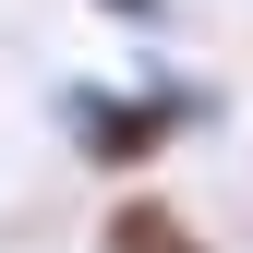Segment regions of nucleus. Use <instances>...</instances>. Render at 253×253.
<instances>
[{
  "mask_svg": "<svg viewBox=\"0 0 253 253\" xmlns=\"http://www.w3.org/2000/svg\"><path fill=\"white\" fill-rule=\"evenodd\" d=\"M84 12L121 24V37H157V24H169V0H84Z\"/></svg>",
  "mask_w": 253,
  "mask_h": 253,
  "instance_id": "nucleus-3",
  "label": "nucleus"
},
{
  "mask_svg": "<svg viewBox=\"0 0 253 253\" xmlns=\"http://www.w3.org/2000/svg\"><path fill=\"white\" fill-rule=\"evenodd\" d=\"M97 253H217V241L193 229V205H169L157 181H121L109 217H97Z\"/></svg>",
  "mask_w": 253,
  "mask_h": 253,
  "instance_id": "nucleus-2",
  "label": "nucleus"
},
{
  "mask_svg": "<svg viewBox=\"0 0 253 253\" xmlns=\"http://www.w3.org/2000/svg\"><path fill=\"white\" fill-rule=\"evenodd\" d=\"M181 133H217V84H193V73H121V84L84 73V84H60V145L97 181H157V157Z\"/></svg>",
  "mask_w": 253,
  "mask_h": 253,
  "instance_id": "nucleus-1",
  "label": "nucleus"
}]
</instances>
